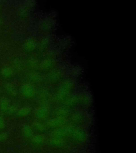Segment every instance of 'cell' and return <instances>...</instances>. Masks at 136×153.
Returning a JSON list of instances; mask_svg holds the SVG:
<instances>
[{
	"instance_id": "1",
	"label": "cell",
	"mask_w": 136,
	"mask_h": 153,
	"mask_svg": "<svg viewBox=\"0 0 136 153\" xmlns=\"http://www.w3.org/2000/svg\"><path fill=\"white\" fill-rule=\"evenodd\" d=\"M10 105L9 100L7 98L3 97L0 100V110L2 112L6 113L9 108Z\"/></svg>"
},
{
	"instance_id": "2",
	"label": "cell",
	"mask_w": 136,
	"mask_h": 153,
	"mask_svg": "<svg viewBox=\"0 0 136 153\" xmlns=\"http://www.w3.org/2000/svg\"><path fill=\"white\" fill-rule=\"evenodd\" d=\"M1 74L4 77L8 78V77H10L11 76L12 71H11V69H10V68L5 67V68H3L2 71H1Z\"/></svg>"
},
{
	"instance_id": "3",
	"label": "cell",
	"mask_w": 136,
	"mask_h": 153,
	"mask_svg": "<svg viewBox=\"0 0 136 153\" xmlns=\"http://www.w3.org/2000/svg\"><path fill=\"white\" fill-rule=\"evenodd\" d=\"M7 133L5 132H0V142H3L5 141L7 138Z\"/></svg>"
},
{
	"instance_id": "4",
	"label": "cell",
	"mask_w": 136,
	"mask_h": 153,
	"mask_svg": "<svg viewBox=\"0 0 136 153\" xmlns=\"http://www.w3.org/2000/svg\"><path fill=\"white\" fill-rule=\"evenodd\" d=\"M5 127V122L4 118L0 115V131L4 129Z\"/></svg>"
},
{
	"instance_id": "5",
	"label": "cell",
	"mask_w": 136,
	"mask_h": 153,
	"mask_svg": "<svg viewBox=\"0 0 136 153\" xmlns=\"http://www.w3.org/2000/svg\"><path fill=\"white\" fill-rule=\"evenodd\" d=\"M15 111H16V108H15V106H13V105H10L6 113L9 114H13V113H14Z\"/></svg>"
},
{
	"instance_id": "6",
	"label": "cell",
	"mask_w": 136,
	"mask_h": 153,
	"mask_svg": "<svg viewBox=\"0 0 136 153\" xmlns=\"http://www.w3.org/2000/svg\"><path fill=\"white\" fill-rule=\"evenodd\" d=\"M6 90L7 91V92L10 94H13L14 93V91L13 88H12V86H11L10 85H6V87H5Z\"/></svg>"
},
{
	"instance_id": "7",
	"label": "cell",
	"mask_w": 136,
	"mask_h": 153,
	"mask_svg": "<svg viewBox=\"0 0 136 153\" xmlns=\"http://www.w3.org/2000/svg\"></svg>"
}]
</instances>
